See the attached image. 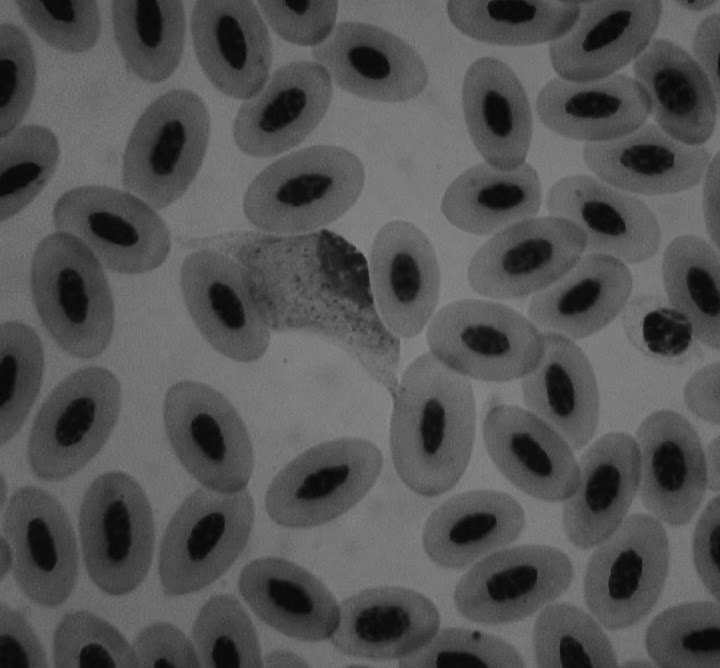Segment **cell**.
Segmentation results:
<instances>
[{"label":"cell","instance_id":"cell-1","mask_svg":"<svg viewBox=\"0 0 720 668\" xmlns=\"http://www.w3.org/2000/svg\"><path fill=\"white\" fill-rule=\"evenodd\" d=\"M476 402L470 379L430 351L406 368L390 422V452L402 482L434 497L464 474L473 451Z\"/></svg>","mask_w":720,"mask_h":668},{"label":"cell","instance_id":"cell-2","mask_svg":"<svg viewBox=\"0 0 720 668\" xmlns=\"http://www.w3.org/2000/svg\"><path fill=\"white\" fill-rule=\"evenodd\" d=\"M364 182V166L355 154L335 145L310 146L263 169L246 190L243 210L261 230H316L343 216Z\"/></svg>","mask_w":720,"mask_h":668},{"label":"cell","instance_id":"cell-3","mask_svg":"<svg viewBox=\"0 0 720 668\" xmlns=\"http://www.w3.org/2000/svg\"><path fill=\"white\" fill-rule=\"evenodd\" d=\"M31 290L38 314L56 343L78 358H92L108 346L114 303L98 258L65 232L45 237L31 266Z\"/></svg>","mask_w":720,"mask_h":668},{"label":"cell","instance_id":"cell-4","mask_svg":"<svg viewBox=\"0 0 720 668\" xmlns=\"http://www.w3.org/2000/svg\"><path fill=\"white\" fill-rule=\"evenodd\" d=\"M209 133V113L197 94L177 89L158 97L140 116L126 145L125 189L156 209L172 204L199 171Z\"/></svg>","mask_w":720,"mask_h":668},{"label":"cell","instance_id":"cell-5","mask_svg":"<svg viewBox=\"0 0 720 668\" xmlns=\"http://www.w3.org/2000/svg\"><path fill=\"white\" fill-rule=\"evenodd\" d=\"M430 352L467 378L522 379L539 361L544 335L515 309L484 299H461L438 310L427 325Z\"/></svg>","mask_w":720,"mask_h":668},{"label":"cell","instance_id":"cell-6","mask_svg":"<svg viewBox=\"0 0 720 668\" xmlns=\"http://www.w3.org/2000/svg\"><path fill=\"white\" fill-rule=\"evenodd\" d=\"M254 501L247 488L192 492L171 518L159 551L164 592L179 596L218 579L240 555L254 524Z\"/></svg>","mask_w":720,"mask_h":668},{"label":"cell","instance_id":"cell-7","mask_svg":"<svg viewBox=\"0 0 720 668\" xmlns=\"http://www.w3.org/2000/svg\"><path fill=\"white\" fill-rule=\"evenodd\" d=\"M383 456L356 437L325 441L295 457L268 486L266 510L289 528L325 524L355 506L381 473Z\"/></svg>","mask_w":720,"mask_h":668},{"label":"cell","instance_id":"cell-8","mask_svg":"<svg viewBox=\"0 0 720 668\" xmlns=\"http://www.w3.org/2000/svg\"><path fill=\"white\" fill-rule=\"evenodd\" d=\"M670 563L661 521L646 513L626 517L597 545L583 577L587 608L609 630L628 628L657 603Z\"/></svg>","mask_w":720,"mask_h":668},{"label":"cell","instance_id":"cell-9","mask_svg":"<svg viewBox=\"0 0 720 668\" xmlns=\"http://www.w3.org/2000/svg\"><path fill=\"white\" fill-rule=\"evenodd\" d=\"M121 387L102 367L70 374L51 392L31 428L27 455L36 476L67 478L103 447L119 417Z\"/></svg>","mask_w":720,"mask_h":668},{"label":"cell","instance_id":"cell-10","mask_svg":"<svg viewBox=\"0 0 720 668\" xmlns=\"http://www.w3.org/2000/svg\"><path fill=\"white\" fill-rule=\"evenodd\" d=\"M79 532L87 571L101 590L124 595L145 578L154 520L145 492L132 477L111 471L91 483L80 508Z\"/></svg>","mask_w":720,"mask_h":668},{"label":"cell","instance_id":"cell-11","mask_svg":"<svg viewBox=\"0 0 720 668\" xmlns=\"http://www.w3.org/2000/svg\"><path fill=\"white\" fill-rule=\"evenodd\" d=\"M163 419L176 456L203 487L246 488L254 468L252 442L224 395L202 382L180 381L166 392Z\"/></svg>","mask_w":720,"mask_h":668},{"label":"cell","instance_id":"cell-12","mask_svg":"<svg viewBox=\"0 0 720 668\" xmlns=\"http://www.w3.org/2000/svg\"><path fill=\"white\" fill-rule=\"evenodd\" d=\"M53 221L118 273L151 271L170 251L168 228L153 207L114 188L86 185L69 190L56 202Z\"/></svg>","mask_w":720,"mask_h":668},{"label":"cell","instance_id":"cell-13","mask_svg":"<svg viewBox=\"0 0 720 668\" xmlns=\"http://www.w3.org/2000/svg\"><path fill=\"white\" fill-rule=\"evenodd\" d=\"M586 239L572 222L533 217L492 235L472 256L467 280L495 300L521 299L546 289L584 255Z\"/></svg>","mask_w":720,"mask_h":668},{"label":"cell","instance_id":"cell-14","mask_svg":"<svg viewBox=\"0 0 720 668\" xmlns=\"http://www.w3.org/2000/svg\"><path fill=\"white\" fill-rule=\"evenodd\" d=\"M573 564L563 551L526 544L496 551L462 576L454 604L465 618L486 625L521 620L561 596Z\"/></svg>","mask_w":720,"mask_h":668},{"label":"cell","instance_id":"cell-15","mask_svg":"<svg viewBox=\"0 0 720 668\" xmlns=\"http://www.w3.org/2000/svg\"><path fill=\"white\" fill-rule=\"evenodd\" d=\"M2 526L14 552L20 589L41 606L62 604L77 581L78 549L61 503L41 488L22 487L11 496Z\"/></svg>","mask_w":720,"mask_h":668},{"label":"cell","instance_id":"cell-16","mask_svg":"<svg viewBox=\"0 0 720 668\" xmlns=\"http://www.w3.org/2000/svg\"><path fill=\"white\" fill-rule=\"evenodd\" d=\"M180 284L193 322L216 351L243 363L264 355L270 332L237 263L219 252H194L183 261Z\"/></svg>","mask_w":720,"mask_h":668},{"label":"cell","instance_id":"cell-17","mask_svg":"<svg viewBox=\"0 0 720 668\" xmlns=\"http://www.w3.org/2000/svg\"><path fill=\"white\" fill-rule=\"evenodd\" d=\"M369 284L378 312L398 337L419 335L436 313L441 271L435 248L415 224L393 220L377 232Z\"/></svg>","mask_w":720,"mask_h":668},{"label":"cell","instance_id":"cell-18","mask_svg":"<svg viewBox=\"0 0 720 668\" xmlns=\"http://www.w3.org/2000/svg\"><path fill=\"white\" fill-rule=\"evenodd\" d=\"M551 216L564 218L585 235L586 251L638 264L659 250L662 232L648 205L594 176L569 175L556 181L545 198Z\"/></svg>","mask_w":720,"mask_h":668},{"label":"cell","instance_id":"cell-19","mask_svg":"<svg viewBox=\"0 0 720 668\" xmlns=\"http://www.w3.org/2000/svg\"><path fill=\"white\" fill-rule=\"evenodd\" d=\"M662 9L658 0L580 1L574 25L549 44L554 71L577 82L616 74L652 41Z\"/></svg>","mask_w":720,"mask_h":668},{"label":"cell","instance_id":"cell-20","mask_svg":"<svg viewBox=\"0 0 720 668\" xmlns=\"http://www.w3.org/2000/svg\"><path fill=\"white\" fill-rule=\"evenodd\" d=\"M635 439L644 507L670 526L685 525L707 490L705 450L698 432L680 413L662 409L641 422Z\"/></svg>","mask_w":720,"mask_h":668},{"label":"cell","instance_id":"cell-21","mask_svg":"<svg viewBox=\"0 0 720 668\" xmlns=\"http://www.w3.org/2000/svg\"><path fill=\"white\" fill-rule=\"evenodd\" d=\"M313 56L339 87L369 100L407 101L428 83L420 55L402 38L372 24L339 23Z\"/></svg>","mask_w":720,"mask_h":668},{"label":"cell","instance_id":"cell-22","mask_svg":"<svg viewBox=\"0 0 720 668\" xmlns=\"http://www.w3.org/2000/svg\"><path fill=\"white\" fill-rule=\"evenodd\" d=\"M486 451L502 475L522 492L546 502L567 500L579 482V465L566 440L537 415L497 404L482 425Z\"/></svg>","mask_w":720,"mask_h":668},{"label":"cell","instance_id":"cell-23","mask_svg":"<svg viewBox=\"0 0 720 668\" xmlns=\"http://www.w3.org/2000/svg\"><path fill=\"white\" fill-rule=\"evenodd\" d=\"M332 91L330 75L317 62L281 67L240 107L233 125L235 143L253 157L275 156L293 148L322 120Z\"/></svg>","mask_w":720,"mask_h":668},{"label":"cell","instance_id":"cell-24","mask_svg":"<svg viewBox=\"0 0 720 668\" xmlns=\"http://www.w3.org/2000/svg\"><path fill=\"white\" fill-rule=\"evenodd\" d=\"M191 32L199 64L221 92L251 99L266 85L272 43L252 1H197Z\"/></svg>","mask_w":720,"mask_h":668},{"label":"cell","instance_id":"cell-25","mask_svg":"<svg viewBox=\"0 0 720 668\" xmlns=\"http://www.w3.org/2000/svg\"><path fill=\"white\" fill-rule=\"evenodd\" d=\"M582 158L605 183L630 194L658 196L699 184L711 155L703 145L682 143L646 122L618 139L584 144Z\"/></svg>","mask_w":720,"mask_h":668},{"label":"cell","instance_id":"cell-26","mask_svg":"<svg viewBox=\"0 0 720 668\" xmlns=\"http://www.w3.org/2000/svg\"><path fill=\"white\" fill-rule=\"evenodd\" d=\"M579 482L565 500L562 524L572 545L596 547L623 522L639 490L640 456L636 439L610 432L580 458Z\"/></svg>","mask_w":720,"mask_h":668},{"label":"cell","instance_id":"cell-27","mask_svg":"<svg viewBox=\"0 0 720 668\" xmlns=\"http://www.w3.org/2000/svg\"><path fill=\"white\" fill-rule=\"evenodd\" d=\"M331 636L340 652L373 660L401 659L437 633L440 614L423 594L404 587L363 590L341 603Z\"/></svg>","mask_w":720,"mask_h":668},{"label":"cell","instance_id":"cell-28","mask_svg":"<svg viewBox=\"0 0 720 668\" xmlns=\"http://www.w3.org/2000/svg\"><path fill=\"white\" fill-rule=\"evenodd\" d=\"M633 70L659 128L692 146L711 138L719 96L692 55L670 40L653 38L634 60Z\"/></svg>","mask_w":720,"mask_h":668},{"label":"cell","instance_id":"cell-29","mask_svg":"<svg viewBox=\"0 0 720 668\" xmlns=\"http://www.w3.org/2000/svg\"><path fill=\"white\" fill-rule=\"evenodd\" d=\"M462 106L469 135L486 163L502 170L525 163L533 116L511 67L490 56L475 60L464 76Z\"/></svg>","mask_w":720,"mask_h":668},{"label":"cell","instance_id":"cell-30","mask_svg":"<svg viewBox=\"0 0 720 668\" xmlns=\"http://www.w3.org/2000/svg\"><path fill=\"white\" fill-rule=\"evenodd\" d=\"M540 121L554 133L586 143L625 136L647 122L649 103L637 81L616 73L593 81L551 79L536 100Z\"/></svg>","mask_w":720,"mask_h":668},{"label":"cell","instance_id":"cell-31","mask_svg":"<svg viewBox=\"0 0 720 668\" xmlns=\"http://www.w3.org/2000/svg\"><path fill=\"white\" fill-rule=\"evenodd\" d=\"M542 355L522 378L529 411L556 430L573 450L594 436L599 421V388L592 364L574 340L544 332Z\"/></svg>","mask_w":720,"mask_h":668},{"label":"cell","instance_id":"cell-32","mask_svg":"<svg viewBox=\"0 0 720 668\" xmlns=\"http://www.w3.org/2000/svg\"><path fill=\"white\" fill-rule=\"evenodd\" d=\"M632 289L627 264L609 255L588 253L559 280L533 295L528 318L545 332L583 339L621 313Z\"/></svg>","mask_w":720,"mask_h":668},{"label":"cell","instance_id":"cell-33","mask_svg":"<svg viewBox=\"0 0 720 668\" xmlns=\"http://www.w3.org/2000/svg\"><path fill=\"white\" fill-rule=\"evenodd\" d=\"M239 590L252 611L279 632L320 641L335 632L340 608L313 574L283 558L250 562L239 577Z\"/></svg>","mask_w":720,"mask_h":668},{"label":"cell","instance_id":"cell-34","mask_svg":"<svg viewBox=\"0 0 720 668\" xmlns=\"http://www.w3.org/2000/svg\"><path fill=\"white\" fill-rule=\"evenodd\" d=\"M525 523L523 507L507 493L467 491L430 514L423 529V548L438 566L462 569L515 541Z\"/></svg>","mask_w":720,"mask_h":668},{"label":"cell","instance_id":"cell-35","mask_svg":"<svg viewBox=\"0 0 720 668\" xmlns=\"http://www.w3.org/2000/svg\"><path fill=\"white\" fill-rule=\"evenodd\" d=\"M541 205V181L532 165L502 170L481 162L448 186L441 211L459 230L488 236L536 217Z\"/></svg>","mask_w":720,"mask_h":668},{"label":"cell","instance_id":"cell-36","mask_svg":"<svg viewBox=\"0 0 720 668\" xmlns=\"http://www.w3.org/2000/svg\"><path fill=\"white\" fill-rule=\"evenodd\" d=\"M580 1L453 0L447 3L452 24L485 43L527 46L553 42L576 22Z\"/></svg>","mask_w":720,"mask_h":668},{"label":"cell","instance_id":"cell-37","mask_svg":"<svg viewBox=\"0 0 720 668\" xmlns=\"http://www.w3.org/2000/svg\"><path fill=\"white\" fill-rule=\"evenodd\" d=\"M114 34L130 69L148 82H161L177 68L185 40V12L178 0H116Z\"/></svg>","mask_w":720,"mask_h":668},{"label":"cell","instance_id":"cell-38","mask_svg":"<svg viewBox=\"0 0 720 668\" xmlns=\"http://www.w3.org/2000/svg\"><path fill=\"white\" fill-rule=\"evenodd\" d=\"M661 272L668 303L688 319L696 339L718 350L719 250L700 236H678L664 251Z\"/></svg>","mask_w":720,"mask_h":668},{"label":"cell","instance_id":"cell-39","mask_svg":"<svg viewBox=\"0 0 720 668\" xmlns=\"http://www.w3.org/2000/svg\"><path fill=\"white\" fill-rule=\"evenodd\" d=\"M646 650L658 667L719 668L718 601H693L669 607L649 624Z\"/></svg>","mask_w":720,"mask_h":668},{"label":"cell","instance_id":"cell-40","mask_svg":"<svg viewBox=\"0 0 720 668\" xmlns=\"http://www.w3.org/2000/svg\"><path fill=\"white\" fill-rule=\"evenodd\" d=\"M532 644L542 668H614L616 652L598 621L578 606L554 603L537 617Z\"/></svg>","mask_w":720,"mask_h":668},{"label":"cell","instance_id":"cell-41","mask_svg":"<svg viewBox=\"0 0 720 668\" xmlns=\"http://www.w3.org/2000/svg\"><path fill=\"white\" fill-rule=\"evenodd\" d=\"M59 157L55 135L46 127L16 128L0 143V220L25 208L54 173Z\"/></svg>","mask_w":720,"mask_h":668},{"label":"cell","instance_id":"cell-42","mask_svg":"<svg viewBox=\"0 0 720 668\" xmlns=\"http://www.w3.org/2000/svg\"><path fill=\"white\" fill-rule=\"evenodd\" d=\"M44 352L26 324L0 327V442L10 441L23 425L41 387Z\"/></svg>","mask_w":720,"mask_h":668},{"label":"cell","instance_id":"cell-43","mask_svg":"<svg viewBox=\"0 0 720 668\" xmlns=\"http://www.w3.org/2000/svg\"><path fill=\"white\" fill-rule=\"evenodd\" d=\"M192 637L203 667L263 666L255 627L234 596L221 594L207 601L197 615Z\"/></svg>","mask_w":720,"mask_h":668},{"label":"cell","instance_id":"cell-44","mask_svg":"<svg viewBox=\"0 0 720 668\" xmlns=\"http://www.w3.org/2000/svg\"><path fill=\"white\" fill-rule=\"evenodd\" d=\"M53 660L60 668L139 667L124 636L107 621L83 610L68 613L59 622Z\"/></svg>","mask_w":720,"mask_h":668},{"label":"cell","instance_id":"cell-45","mask_svg":"<svg viewBox=\"0 0 720 668\" xmlns=\"http://www.w3.org/2000/svg\"><path fill=\"white\" fill-rule=\"evenodd\" d=\"M406 668L525 667L520 652L507 641L484 632L445 628L422 648L399 659Z\"/></svg>","mask_w":720,"mask_h":668},{"label":"cell","instance_id":"cell-46","mask_svg":"<svg viewBox=\"0 0 720 668\" xmlns=\"http://www.w3.org/2000/svg\"><path fill=\"white\" fill-rule=\"evenodd\" d=\"M16 5L29 27L60 50L87 51L100 35V13L95 1L19 0Z\"/></svg>","mask_w":720,"mask_h":668},{"label":"cell","instance_id":"cell-47","mask_svg":"<svg viewBox=\"0 0 720 668\" xmlns=\"http://www.w3.org/2000/svg\"><path fill=\"white\" fill-rule=\"evenodd\" d=\"M36 81L31 42L17 25L0 26V136L16 129L33 98Z\"/></svg>","mask_w":720,"mask_h":668},{"label":"cell","instance_id":"cell-48","mask_svg":"<svg viewBox=\"0 0 720 668\" xmlns=\"http://www.w3.org/2000/svg\"><path fill=\"white\" fill-rule=\"evenodd\" d=\"M260 10L283 39L302 46H318L335 28L336 1H259Z\"/></svg>","mask_w":720,"mask_h":668},{"label":"cell","instance_id":"cell-49","mask_svg":"<svg viewBox=\"0 0 720 668\" xmlns=\"http://www.w3.org/2000/svg\"><path fill=\"white\" fill-rule=\"evenodd\" d=\"M640 315L634 313L633 332L650 353L661 357H677L686 352L692 344L694 332L688 319L667 304L643 301Z\"/></svg>","mask_w":720,"mask_h":668},{"label":"cell","instance_id":"cell-50","mask_svg":"<svg viewBox=\"0 0 720 668\" xmlns=\"http://www.w3.org/2000/svg\"><path fill=\"white\" fill-rule=\"evenodd\" d=\"M133 649L139 667H200L195 646L176 626L156 622L139 632Z\"/></svg>","mask_w":720,"mask_h":668},{"label":"cell","instance_id":"cell-51","mask_svg":"<svg viewBox=\"0 0 720 668\" xmlns=\"http://www.w3.org/2000/svg\"><path fill=\"white\" fill-rule=\"evenodd\" d=\"M47 666L45 650L26 616L8 605L0 606V668Z\"/></svg>","mask_w":720,"mask_h":668},{"label":"cell","instance_id":"cell-52","mask_svg":"<svg viewBox=\"0 0 720 668\" xmlns=\"http://www.w3.org/2000/svg\"><path fill=\"white\" fill-rule=\"evenodd\" d=\"M720 499L712 498L701 513L693 533L692 553L696 571L708 592L719 601Z\"/></svg>","mask_w":720,"mask_h":668},{"label":"cell","instance_id":"cell-53","mask_svg":"<svg viewBox=\"0 0 720 668\" xmlns=\"http://www.w3.org/2000/svg\"><path fill=\"white\" fill-rule=\"evenodd\" d=\"M719 361L710 363L695 372L684 388L686 407L698 418L710 424H719Z\"/></svg>","mask_w":720,"mask_h":668},{"label":"cell","instance_id":"cell-54","mask_svg":"<svg viewBox=\"0 0 720 668\" xmlns=\"http://www.w3.org/2000/svg\"><path fill=\"white\" fill-rule=\"evenodd\" d=\"M720 16L713 13L698 25L692 40V56L709 78L719 96Z\"/></svg>","mask_w":720,"mask_h":668},{"label":"cell","instance_id":"cell-55","mask_svg":"<svg viewBox=\"0 0 720 668\" xmlns=\"http://www.w3.org/2000/svg\"><path fill=\"white\" fill-rule=\"evenodd\" d=\"M719 152L711 157L703 180V217L710 243L719 250L720 161Z\"/></svg>","mask_w":720,"mask_h":668},{"label":"cell","instance_id":"cell-56","mask_svg":"<svg viewBox=\"0 0 720 668\" xmlns=\"http://www.w3.org/2000/svg\"><path fill=\"white\" fill-rule=\"evenodd\" d=\"M719 437H715L705 451L707 489L718 492L719 490Z\"/></svg>","mask_w":720,"mask_h":668},{"label":"cell","instance_id":"cell-57","mask_svg":"<svg viewBox=\"0 0 720 668\" xmlns=\"http://www.w3.org/2000/svg\"><path fill=\"white\" fill-rule=\"evenodd\" d=\"M267 667H303L307 666L304 659L288 650H275L267 654L263 659Z\"/></svg>","mask_w":720,"mask_h":668},{"label":"cell","instance_id":"cell-58","mask_svg":"<svg viewBox=\"0 0 720 668\" xmlns=\"http://www.w3.org/2000/svg\"><path fill=\"white\" fill-rule=\"evenodd\" d=\"M15 557L12 546L7 538L2 535L0 540V577L1 580L14 567Z\"/></svg>","mask_w":720,"mask_h":668},{"label":"cell","instance_id":"cell-59","mask_svg":"<svg viewBox=\"0 0 720 668\" xmlns=\"http://www.w3.org/2000/svg\"><path fill=\"white\" fill-rule=\"evenodd\" d=\"M679 7L691 11V12H700L705 11L707 9L712 8L715 4V0H685V1H677L676 2Z\"/></svg>","mask_w":720,"mask_h":668}]
</instances>
